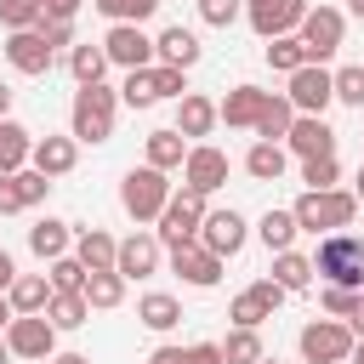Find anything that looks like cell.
<instances>
[{"label": "cell", "mask_w": 364, "mask_h": 364, "mask_svg": "<svg viewBox=\"0 0 364 364\" xmlns=\"http://www.w3.org/2000/svg\"><path fill=\"white\" fill-rule=\"evenodd\" d=\"M301 17H307V0H245V23H250L262 40L296 34Z\"/></svg>", "instance_id": "5bb4252c"}, {"label": "cell", "mask_w": 364, "mask_h": 364, "mask_svg": "<svg viewBox=\"0 0 364 364\" xmlns=\"http://www.w3.org/2000/svg\"><path fill=\"white\" fill-rule=\"evenodd\" d=\"M80 296H85V307H91V313H108V307H119V301H125V279H119L114 267H102V273H85Z\"/></svg>", "instance_id": "83f0119b"}, {"label": "cell", "mask_w": 364, "mask_h": 364, "mask_svg": "<svg viewBox=\"0 0 364 364\" xmlns=\"http://www.w3.org/2000/svg\"><path fill=\"white\" fill-rule=\"evenodd\" d=\"M245 239H250V222L228 205V210H205V222H199V245L210 250V256H239L245 250Z\"/></svg>", "instance_id": "7c38bea8"}, {"label": "cell", "mask_w": 364, "mask_h": 364, "mask_svg": "<svg viewBox=\"0 0 364 364\" xmlns=\"http://www.w3.org/2000/svg\"><path fill=\"white\" fill-rule=\"evenodd\" d=\"M102 46V57H108V68H154V34H142L136 23H108V34L97 40Z\"/></svg>", "instance_id": "ba28073f"}, {"label": "cell", "mask_w": 364, "mask_h": 364, "mask_svg": "<svg viewBox=\"0 0 364 364\" xmlns=\"http://www.w3.org/2000/svg\"><path fill=\"white\" fill-rule=\"evenodd\" d=\"M188 364H222V341H193L188 347Z\"/></svg>", "instance_id": "f907efd6"}, {"label": "cell", "mask_w": 364, "mask_h": 364, "mask_svg": "<svg viewBox=\"0 0 364 364\" xmlns=\"http://www.w3.org/2000/svg\"><path fill=\"white\" fill-rule=\"evenodd\" d=\"M40 17H46V0H0V23H6V34H17V28H40Z\"/></svg>", "instance_id": "ab89813d"}, {"label": "cell", "mask_w": 364, "mask_h": 364, "mask_svg": "<svg viewBox=\"0 0 364 364\" xmlns=\"http://www.w3.org/2000/svg\"><path fill=\"white\" fill-rule=\"evenodd\" d=\"M11 318H17V313H11V301L0 296V336H6V324H11Z\"/></svg>", "instance_id": "680465c9"}, {"label": "cell", "mask_w": 364, "mask_h": 364, "mask_svg": "<svg viewBox=\"0 0 364 364\" xmlns=\"http://www.w3.org/2000/svg\"><path fill=\"white\" fill-rule=\"evenodd\" d=\"M353 199L364 205V165H358V176H353Z\"/></svg>", "instance_id": "91938a15"}, {"label": "cell", "mask_w": 364, "mask_h": 364, "mask_svg": "<svg viewBox=\"0 0 364 364\" xmlns=\"http://www.w3.org/2000/svg\"><path fill=\"white\" fill-rule=\"evenodd\" d=\"M193 6H199V23L210 28H233L245 17V0H193Z\"/></svg>", "instance_id": "f6af8a7d"}, {"label": "cell", "mask_w": 364, "mask_h": 364, "mask_svg": "<svg viewBox=\"0 0 364 364\" xmlns=\"http://www.w3.org/2000/svg\"><path fill=\"white\" fill-rule=\"evenodd\" d=\"M296 40H301L307 63H330V57L341 51V40H347V11H336V6H307Z\"/></svg>", "instance_id": "5b68a950"}, {"label": "cell", "mask_w": 364, "mask_h": 364, "mask_svg": "<svg viewBox=\"0 0 364 364\" xmlns=\"http://www.w3.org/2000/svg\"><path fill=\"white\" fill-rule=\"evenodd\" d=\"M159 262H165V245L154 239V228H136L131 239H119V250H114V273L131 284V279H148V273H159Z\"/></svg>", "instance_id": "4fadbf2b"}, {"label": "cell", "mask_w": 364, "mask_h": 364, "mask_svg": "<svg viewBox=\"0 0 364 364\" xmlns=\"http://www.w3.org/2000/svg\"><path fill=\"white\" fill-rule=\"evenodd\" d=\"M136 324L154 330V336H165V330L182 324V301H176L171 290H142V296H136Z\"/></svg>", "instance_id": "7402d4cb"}, {"label": "cell", "mask_w": 364, "mask_h": 364, "mask_svg": "<svg viewBox=\"0 0 364 364\" xmlns=\"http://www.w3.org/2000/svg\"><path fill=\"white\" fill-rule=\"evenodd\" d=\"M28 165L46 176V182H57V176H68L74 165H80V142L74 136H34V154H28Z\"/></svg>", "instance_id": "d6986e66"}, {"label": "cell", "mask_w": 364, "mask_h": 364, "mask_svg": "<svg viewBox=\"0 0 364 364\" xmlns=\"http://www.w3.org/2000/svg\"><path fill=\"white\" fill-rule=\"evenodd\" d=\"M34 34H40V40H46V46H51V51H63V46H68V51H74V23H51V17H46V23H40V28H34Z\"/></svg>", "instance_id": "c3c4849f"}, {"label": "cell", "mask_w": 364, "mask_h": 364, "mask_svg": "<svg viewBox=\"0 0 364 364\" xmlns=\"http://www.w3.org/2000/svg\"><path fill=\"white\" fill-rule=\"evenodd\" d=\"M142 154H148L142 165H154V171H165V176H171V171H182V159H188V142H182L171 125H159V131H148Z\"/></svg>", "instance_id": "d4e9b609"}, {"label": "cell", "mask_w": 364, "mask_h": 364, "mask_svg": "<svg viewBox=\"0 0 364 364\" xmlns=\"http://www.w3.org/2000/svg\"><path fill=\"white\" fill-rule=\"evenodd\" d=\"M330 91H336V102H347V108H364V63L330 68Z\"/></svg>", "instance_id": "8d00e7d4"}, {"label": "cell", "mask_w": 364, "mask_h": 364, "mask_svg": "<svg viewBox=\"0 0 364 364\" xmlns=\"http://www.w3.org/2000/svg\"><path fill=\"white\" fill-rule=\"evenodd\" d=\"M46 284H51V290H80V284H85V267L74 262V250L57 256V262H46Z\"/></svg>", "instance_id": "ee69618b"}, {"label": "cell", "mask_w": 364, "mask_h": 364, "mask_svg": "<svg viewBox=\"0 0 364 364\" xmlns=\"http://www.w3.org/2000/svg\"><path fill=\"white\" fill-rule=\"evenodd\" d=\"M6 347H11V358H51L57 353V330H51V318L46 313H17L11 324H6Z\"/></svg>", "instance_id": "30bf717a"}, {"label": "cell", "mask_w": 364, "mask_h": 364, "mask_svg": "<svg viewBox=\"0 0 364 364\" xmlns=\"http://www.w3.org/2000/svg\"><path fill=\"white\" fill-rule=\"evenodd\" d=\"M290 216H296V228L301 233H347L353 228V216H358V199H353V188H324V193H313V188H301L296 193V205H290Z\"/></svg>", "instance_id": "6da1fadb"}, {"label": "cell", "mask_w": 364, "mask_h": 364, "mask_svg": "<svg viewBox=\"0 0 364 364\" xmlns=\"http://www.w3.org/2000/svg\"><path fill=\"white\" fill-rule=\"evenodd\" d=\"M228 318H233V330H262V324L273 318V307H267L256 290H239V296L228 301Z\"/></svg>", "instance_id": "e575fe53"}, {"label": "cell", "mask_w": 364, "mask_h": 364, "mask_svg": "<svg viewBox=\"0 0 364 364\" xmlns=\"http://www.w3.org/2000/svg\"><path fill=\"white\" fill-rule=\"evenodd\" d=\"M318 301H324V318H341V324H347V318H353V307H358V290L324 284V296H318Z\"/></svg>", "instance_id": "7dc6e473"}, {"label": "cell", "mask_w": 364, "mask_h": 364, "mask_svg": "<svg viewBox=\"0 0 364 364\" xmlns=\"http://www.w3.org/2000/svg\"><path fill=\"white\" fill-rule=\"evenodd\" d=\"M46 364H91V358H85V353H51Z\"/></svg>", "instance_id": "9f6ffc18"}, {"label": "cell", "mask_w": 364, "mask_h": 364, "mask_svg": "<svg viewBox=\"0 0 364 364\" xmlns=\"http://www.w3.org/2000/svg\"><path fill=\"white\" fill-rule=\"evenodd\" d=\"M284 165H290L284 142H250V154H245V171H250L256 182H279V176H284Z\"/></svg>", "instance_id": "d6a6232c"}, {"label": "cell", "mask_w": 364, "mask_h": 364, "mask_svg": "<svg viewBox=\"0 0 364 364\" xmlns=\"http://www.w3.org/2000/svg\"><path fill=\"white\" fill-rule=\"evenodd\" d=\"M148 364H188V347H171V341H165V347L148 353Z\"/></svg>", "instance_id": "f5cc1de1"}, {"label": "cell", "mask_w": 364, "mask_h": 364, "mask_svg": "<svg viewBox=\"0 0 364 364\" xmlns=\"http://www.w3.org/2000/svg\"><path fill=\"white\" fill-rule=\"evenodd\" d=\"M114 114H119V91L114 85H80L68 102V136L74 142H108L114 136Z\"/></svg>", "instance_id": "7a4b0ae2"}, {"label": "cell", "mask_w": 364, "mask_h": 364, "mask_svg": "<svg viewBox=\"0 0 364 364\" xmlns=\"http://www.w3.org/2000/svg\"><path fill=\"white\" fill-rule=\"evenodd\" d=\"M205 210H210V205H205L199 193H188V188H182V193H171V205H165V210H159V222H154V239H159L165 250H171V245H188V239H199Z\"/></svg>", "instance_id": "52a82bcc"}, {"label": "cell", "mask_w": 364, "mask_h": 364, "mask_svg": "<svg viewBox=\"0 0 364 364\" xmlns=\"http://www.w3.org/2000/svg\"><path fill=\"white\" fill-rule=\"evenodd\" d=\"M301 182H307L313 193L336 188V182H341V159H336V154H324V159H301Z\"/></svg>", "instance_id": "b9f144b4"}, {"label": "cell", "mask_w": 364, "mask_h": 364, "mask_svg": "<svg viewBox=\"0 0 364 364\" xmlns=\"http://www.w3.org/2000/svg\"><path fill=\"white\" fill-rule=\"evenodd\" d=\"M228 171H233V165H228V154H222V148L193 142V148H188V159H182V188H188V193H199V199H210V193L228 182Z\"/></svg>", "instance_id": "9c48e42d"}, {"label": "cell", "mask_w": 364, "mask_h": 364, "mask_svg": "<svg viewBox=\"0 0 364 364\" xmlns=\"http://www.w3.org/2000/svg\"><path fill=\"white\" fill-rule=\"evenodd\" d=\"M11 182H17V199H23V210H34V205H46V193H51V182H46V176H40L34 165H23V171H17Z\"/></svg>", "instance_id": "bcb514c9"}, {"label": "cell", "mask_w": 364, "mask_h": 364, "mask_svg": "<svg viewBox=\"0 0 364 364\" xmlns=\"http://www.w3.org/2000/svg\"><path fill=\"white\" fill-rule=\"evenodd\" d=\"M290 119H296V108L284 102V91H267V102H262V114H256V142H284Z\"/></svg>", "instance_id": "f1b7e54d"}, {"label": "cell", "mask_w": 364, "mask_h": 364, "mask_svg": "<svg viewBox=\"0 0 364 364\" xmlns=\"http://www.w3.org/2000/svg\"><path fill=\"white\" fill-rule=\"evenodd\" d=\"M296 216H290V205H273V210H262V222H256V239L267 245V256H279V250H296Z\"/></svg>", "instance_id": "484cf974"}, {"label": "cell", "mask_w": 364, "mask_h": 364, "mask_svg": "<svg viewBox=\"0 0 364 364\" xmlns=\"http://www.w3.org/2000/svg\"><path fill=\"white\" fill-rule=\"evenodd\" d=\"M273 284H284L290 296L307 290V284H313V256H301V250H279V256H273Z\"/></svg>", "instance_id": "836d02e7"}, {"label": "cell", "mask_w": 364, "mask_h": 364, "mask_svg": "<svg viewBox=\"0 0 364 364\" xmlns=\"http://www.w3.org/2000/svg\"><path fill=\"white\" fill-rule=\"evenodd\" d=\"M296 353H301V364H347L353 358V330L341 318H313V324H301Z\"/></svg>", "instance_id": "8992f818"}, {"label": "cell", "mask_w": 364, "mask_h": 364, "mask_svg": "<svg viewBox=\"0 0 364 364\" xmlns=\"http://www.w3.org/2000/svg\"><path fill=\"white\" fill-rule=\"evenodd\" d=\"M46 318H51V330L63 336V330H80V324L91 318V307H85V296H80V290H51Z\"/></svg>", "instance_id": "4dcf8cb0"}, {"label": "cell", "mask_w": 364, "mask_h": 364, "mask_svg": "<svg viewBox=\"0 0 364 364\" xmlns=\"http://www.w3.org/2000/svg\"><path fill=\"white\" fill-rule=\"evenodd\" d=\"M80 6H85V0H46V17H51V23H74ZM46 17H40V23H46Z\"/></svg>", "instance_id": "681fc988"}, {"label": "cell", "mask_w": 364, "mask_h": 364, "mask_svg": "<svg viewBox=\"0 0 364 364\" xmlns=\"http://www.w3.org/2000/svg\"><path fill=\"white\" fill-rule=\"evenodd\" d=\"M119 102H125V108H154V74H148V68H131V74L119 80Z\"/></svg>", "instance_id": "60d3db41"}, {"label": "cell", "mask_w": 364, "mask_h": 364, "mask_svg": "<svg viewBox=\"0 0 364 364\" xmlns=\"http://www.w3.org/2000/svg\"><path fill=\"white\" fill-rule=\"evenodd\" d=\"M262 102H267V91H262V85H233V91L216 102V125H228V131H256Z\"/></svg>", "instance_id": "ffe728a7"}, {"label": "cell", "mask_w": 364, "mask_h": 364, "mask_svg": "<svg viewBox=\"0 0 364 364\" xmlns=\"http://www.w3.org/2000/svg\"><path fill=\"white\" fill-rule=\"evenodd\" d=\"M114 250H119V239H114L108 228H80V233H74V262H80L85 273L114 267Z\"/></svg>", "instance_id": "cb8c5ba5"}, {"label": "cell", "mask_w": 364, "mask_h": 364, "mask_svg": "<svg viewBox=\"0 0 364 364\" xmlns=\"http://www.w3.org/2000/svg\"><path fill=\"white\" fill-rule=\"evenodd\" d=\"M28 250H34L40 262H57V256L74 250V228H68L63 216H40V222L28 228Z\"/></svg>", "instance_id": "603a6c76"}, {"label": "cell", "mask_w": 364, "mask_h": 364, "mask_svg": "<svg viewBox=\"0 0 364 364\" xmlns=\"http://www.w3.org/2000/svg\"><path fill=\"white\" fill-rule=\"evenodd\" d=\"M91 6H97L108 23H136V28L159 11V0H91Z\"/></svg>", "instance_id": "74e56055"}, {"label": "cell", "mask_w": 364, "mask_h": 364, "mask_svg": "<svg viewBox=\"0 0 364 364\" xmlns=\"http://www.w3.org/2000/svg\"><path fill=\"white\" fill-rule=\"evenodd\" d=\"M267 347H262V330H228L222 341V364H262Z\"/></svg>", "instance_id": "d590c367"}, {"label": "cell", "mask_w": 364, "mask_h": 364, "mask_svg": "<svg viewBox=\"0 0 364 364\" xmlns=\"http://www.w3.org/2000/svg\"><path fill=\"white\" fill-rule=\"evenodd\" d=\"M347 364H364V341H353V358Z\"/></svg>", "instance_id": "94428289"}, {"label": "cell", "mask_w": 364, "mask_h": 364, "mask_svg": "<svg viewBox=\"0 0 364 364\" xmlns=\"http://www.w3.org/2000/svg\"><path fill=\"white\" fill-rule=\"evenodd\" d=\"M34 154V131L17 125V119H0V176H17Z\"/></svg>", "instance_id": "4316f807"}, {"label": "cell", "mask_w": 364, "mask_h": 364, "mask_svg": "<svg viewBox=\"0 0 364 364\" xmlns=\"http://www.w3.org/2000/svg\"><path fill=\"white\" fill-rule=\"evenodd\" d=\"M11 279H17V262H11V250H6V245H0V296H6V290H11Z\"/></svg>", "instance_id": "db71d44e"}, {"label": "cell", "mask_w": 364, "mask_h": 364, "mask_svg": "<svg viewBox=\"0 0 364 364\" xmlns=\"http://www.w3.org/2000/svg\"><path fill=\"white\" fill-rule=\"evenodd\" d=\"M347 11H353V17H364V0H347Z\"/></svg>", "instance_id": "be15d7a7"}, {"label": "cell", "mask_w": 364, "mask_h": 364, "mask_svg": "<svg viewBox=\"0 0 364 364\" xmlns=\"http://www.w3.org/2000/svg\"><path fill=\"white\" fill-rule=\"evenodd\" d=\"M205 57V46H199V34L193 28H182V23H171V28H159L154 34V63H165V68H193Z\"/></svg>", "instance_id": "e0dca14e"}, {"label": "cell", "mask_w": 364, "mask_h": 364, "mask_svg": "<svg viewBox=\"0 0 364 364\" xmlns=\"http://www.w3.org/2000/svg\"><path fill=\"white\" fill-rule=\"evenodd\" d=\"M171 131H176L188 148H193V142H205V136L216 131V102H210V97H199V91H188V97L176 102V125H171Z\"/></svg>", "instance_id": "44dd1931"}, {"label": "cell", "mask_w": 364, "mask_h": 364, "mask_svg": "<svg viewBox=\"0 0 364 364\" xmlns=\"http://www.w3.org/2000/svg\"><path fill=\"white\" fill-rule=\"evenodd\" d=\"M68 74H74V85H102V74H108V57H102V46H91V40H74V51H68Z\"/></svg>", "instance_id": "1f68e13d"}, {"label": "cell", "mask_w": 364, "mask_h": 364, "mask_svg": "<svg viewBox=\"0 0 364 364\" xmlns=\"http://www.w3.org/2000/svg\"><path fill=\"white\" fill-rule=\"evenodd\" d=\"M148 74H154V102H165V97H171V102H182V97H188V74H182V68L154 63Z\"/></svg>", "instance_id": "7bdbcfd3"}, {"label": "cell", "mask_w": 364, "mask_h": 364, "mask_svg": "<svg viewBox=\"0 0 364 364\" xmlns=\"http://www.w3.org/2000/svg\"><path fill=\"white\" fill-rule=\"evenodd\" d=\"M171 273L193 290H210V284H222V256H210L199 239H188V245H171Z\"/></svg>", "instance_id": "9a60e30c"}, {"label": "cell", "mask_w": 364, "mask_h": 364, "mask_svg": "<svg viewBox=\"0 0 364 364\" xmlns=\"http://www.w3.org/2000/svg\"><path fill=\"white\" fill-rule=\"evenodd\" d=\"M347 330H353V341H364V290H358V307H353V318H347Z\"/></svg>", "instance_id": "11a10c76"}, {"label": "cell", "mask_w": 364, "mask_h": 364, "mask_svg": "<svg viewBox=\"0 0 364 364\" xmlns=\"http://www.w3.org/2000/svg\"><path fill=\"white\" fill-rule=\"evenodd\" d=\"M301 63H307V51H301V40H296V34H279V40H267V68H279V74L290 80Z\"/></svg>", "instance_id": "f35d334b"}, {"label": "cell", "mask_w": 364, "mask_h": 364, "mask_svg": "<svg viewBox=\"0 0 364 364\" xmlns=\"http://www.w3.org/2000/svg\"><path fill=\"white\" fill-rule=\"evenodd\" d=\"M262 364H279V358H262Z\"/></svg>", "instance_id": "e7e4bbea"}, {"label": "cell", "mask_w": 364, "mask_h": 364, "mask_svg": "<svg viewBox=\"0 0 364 364\" xmlns=\"http://www.w3.org/2000/svg\"><path fill=\"white\" fill-rule=\"evenodd\" d=\"M51 46L34 34V28H17V34H6V63L17 68V74H28V80H40V74H51Z\"/></svg>", "instance_id": "ac0fdd59"}, {"label": "cell", "mask_w": 364, "mask_h": 364, "mask_svg": "<svg viewBox=\"0 0 364 364\" xmlns=\"http://www.w3.org/2000/svg\"><path fill=\"white\" fill-rule=\"evenodd\" d=\"M0 364H11V347H6V336H0Z\"/></svg>", "instance_id": "6125c7cd"}, {"label": "cell", "mask_w": 364, "mask_h": 364, "mask_svg": "<svg viewBox=\"0 0 364 364\" xmlns=\"http://www.w3.org/2000/svg\"><path fill=\"white\" fill-rule=\"evenodd\" d=\"M284 154H296V159H324V154H336V131H330V119H318V114H296L290 131H284Z\"/></svg>", "instance_id": "2e32d148"}, {"label": "cell", "mask_w": 364, "mask_h": 364, "mask_svg": "<svg viewBox=\"0 0 364 364\" xmlns=\"http://www.w3.org/2000/svg\"><path fill=\"white\" fill-rule=\"evenodd\" d=\"M23 210V199H17V182L11 176H0V216H17Z\"/></svg>", "instance_id": "816d5d0a"}, {"label": "cell", "mask_w": 364, "mask_h": 364, "mask_svg": "<svg viewBox=\"0 0 364 364\" xmlns=\"http://www.w3.org/2000/svg\"><path fill=\"white\" fill-rule=\"evenodd\" d=\"M313 279L341 284V290H364V239L358 233H330L313 250Z\"/></svg>", "instance_id": "277c9868"}, {"label": "cell", "mask_w": 364, "mask_h": 364, "mask_svg": "<svg viewBox=\"0 0 364 364\" xmlns=\"http://www.w3.org/2000/svg\"><path fill=\"white\" fill-rule=\"evenodd\" d=\"M284 102H290L296 114H318V119H324V108L336 102V91H330V68H324V63H301V68L290 74Z\"/></svg>", "instance_id": "8fae6325"}, {"label": "cell", "mask_w": 364, "mask_h": 364, "mask_svg": "<svg viewBox=\"0 0 364 364\" xmlns=\"http://www.w3.org/2000/svg\"><path fill=\"white\" fill-rule=\"evenodd\" d=\"M171 176L165 171H154V165H131L125 176H119V210L136 222V228H148V222H159V210L171 205Z\"/></svg>", "instance_id": "3957f363"}, {"label": "cell", "mask_w": 364, "mask_h": 364, "mask_svg": "<svg viewBox=\"0 0 364 364\" xmlns=\"http://www.w3.org/2000/svg\"><path fill=\"white\" fill-rule=\"evenodd\" d=\"M0 119H11V85L0 80Z\"/></svg>", "instance_id": "6f0895ef"}, {"label": "cell", "mask_w": 364, "mask_h": 364, "mask_svg": "<svg viewBox=\"0 0 364 364\" xmlns=\"http://www.w3.org/2000/svg\"><path fill=\"white\" fill-rule=\"evenodd\" d=\"M6 301H11V313H46V301H51L46 273H17L11 290H6Z\"/></svg>", "instance_id": "f546056e"}]
</instances>
